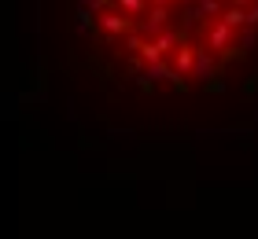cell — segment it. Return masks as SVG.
Segmentation results:
<instances>
[{"mask_svg": "<svg viewBox=\"0 0 258 239\" xmlns=\"http://www.w3.org/2000/svg\"><path fill=\"white\" fill-rule=\"evenodd\" d=\"M166 19H170V8H166V4H155V8H148L144 15H140L137 30H140V33H159L162 26H166Z\"/></svg>", "mask_w": 258, "mask_h": 239, "instance_id": "obj_1", "label": "cell"}, {"mask_svg": "<svg viewBox=\"0 0 258 239\" xmlns=\"http://www.w3.org/2000/svg\"><path fill=\"white\" fill-rule=\"evenodd\" d=\"M96 22H100V30H103V33H111V37H118V33H133V30H137L125 15H118V11H100Z\"/></svg>", "mask_w": 258, "mask_h": 239, "instance_id": "obj_2", "label": "cell"}, {"mask_svg": "<svg viewBox=\"0 0 258 239\" xmlns=\"http://www.w3.org/2000/svg\"><path fill=\"white\" fill-rule=\"evenodd\" d=\"M207 41H210V48H214V52H221V48L232 41V26H229L225 19L214 22V26H210V33H207Z\"/></svg>", "mask_w": 258, "mask_h": 239, "instance_id": "obj_3", "label": "cell"}, {"mask_svg": "<svg viewBox=\"0 0 258 239\" xmlns=\"http://www.w3.org/2000/svg\"><path fill=\"white\" fill-rule=\"evenodd\" d=\"M192 74H196V77H203V81H210V77H214V55H210V52H196V66H192Z\"/></svg>", "mask_w": 258, "mask_h": 239, "instance_id": "obj_4", "label": "cell"}, {"mask_svg": "<svg viewBox=\"0 0 258 239\" xmlns=\"http://www.w3.org/2000/svg\"><path fill=\"white\" fill-rule=\"evenodd\" d=\"M221 19H225L232 30L247 26V11H243V4H232V8H225V11H221Z\"/></svg>", "mask_w": 258, "mask_h": 239, "instance_id": "obj_5", "label": "cell"}, {"mask_svg": "<svg viewBox=\"0 0 258 239\" xmlns=\"http://www.w3.org/2000/svg\"><path fill=\"white\" fill-rule=\"evenodd\" d=\"M173 66H177L181 74H192V66H196V48H181V52L173 55Z\"/></svg>", "mask_w": 258, "mask_h": 239, "instance_id": "obj_6", "label": "cell"}, {"mask_svg": "<svg viewBox=\"0 0 258 239\" xmlns=\"http://www.w3.org/2000/svg\"><path fill=\"white\" fill-rule=\"evenodd\" d=\"M162 55H166V52H162L155 41H144V44H140V59H144V63H159Z\"/></svg>", "mask_w": 258, "mask_h": 239, "instance_id": "obj_7", "label": "cell"}, {"mask_svg": "<svg viewBox=\"0 0 258 239\" xmlns=\"http://www.w3.org/2000/svg\"><path fill=\"white\" fill-rule=\"evenodd\" d=\"M118 8L125 11V15H144V11H148V0H118Z\"/></svg>", "mask_w": 258, "mask_h": 239, "instance_id": "obj_8", "label": "cell"}, {"mask_svg": "<svg viewBox=\"0 0 258 239\" xmlns=\"http://www.w3.org/2000/svg\"><path fill=\"white\" fill-rule=\"evenodd\" d=\"M199 15H221V4H218V0H199Z\"/></svg>", "mask_w": 258, "mask_h": 239, "instance_id": "obj_9", "label": "cell"}, {"mask_svg": "<svg viewBox=\"0 0 258 239\" xmlns=\"http://www.w3.org/2000/svg\"><path fill=\"white\" fill-rule=\"evenodd\" d=\"M81 8H89V11H103V8H107V0H81Z\"/></svg>", "mask_w": 258, "mask_h": 239, "instance_id": "obj_10", "label": "cell"}, {"mask_svg": "<svg viewBox=\"0 0 258 239\" xmlns=\"http://www.w3.org/2000/svg\"><path fill=\"white\" fill-rule=\"evenodd\" d=\"M247 26H258V4H254V8L247 11Z\"/></svg>", "mask_w": 258, "mask_h": 239, "instance_id": "obj_11", "label": "cell"}, {"mask_svg": "<svg viewBox=\"0 0 258 239\" xmlns=\"http://www.w3.org/2000/svg\"><path fill=\"white\" fill-rule=\"evenodd\" d=\"M232 4H243V8H247V4H254V0H232Z\"/></svg>", "mask_w": 258, "mask_h": 239, "instance_id": "obj_12", "label": "cell"}, {"mask_svg": "<svg viewBox=\"0 0 258 239\" xmlns=\"http://www.w3.org/2000/svg\"><path fill=\"white\" fill-rule=\"evenodd\" d=\"M155 4H170V0H155Z\"/></svg>", "mask_w": 258, "mask_h": 239, "instance_id": "obj_13", "label": "cell"}]
</instances>
